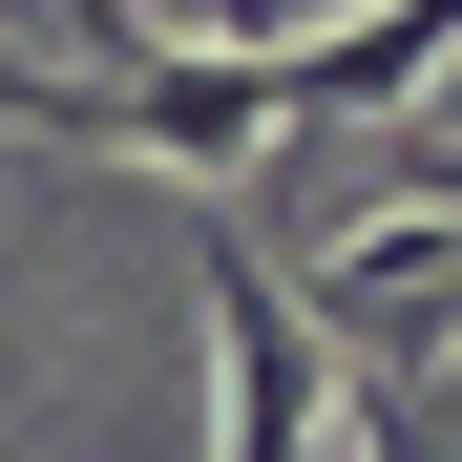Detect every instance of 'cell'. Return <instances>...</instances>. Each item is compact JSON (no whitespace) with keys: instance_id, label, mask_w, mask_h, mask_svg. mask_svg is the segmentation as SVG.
Returning <instances> with one entry per match:
<instances>
[{"instance_id":"cell-2","label":"cell","mask_w":462,"mask_h":462,"mask_svg":"<svg viewBox=\"0 0 462 462\" xmlns=\"http://www.w3.org/2000/svg\"><path fill=\"white\" fill-rule=\"evenodd\" d=\"M22 106H42V42H0V126H22Z\"/></svg>"},{"instance_id":"cell-1","label":"cell","mask_w":462,"mask_h":462,"mask_svg":"<svg viewBox=\"0 0 462 462\" xmlns=\"http://www.w3.org/2000/svg\"><path fill=\"white\" fill-rule=\"evenodd\" d=\"M189 316H210V462H337V337H316V294H294L253 231H210L189 253Z\"/></svg>"}]
</instances>
